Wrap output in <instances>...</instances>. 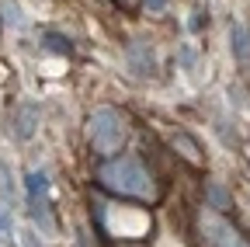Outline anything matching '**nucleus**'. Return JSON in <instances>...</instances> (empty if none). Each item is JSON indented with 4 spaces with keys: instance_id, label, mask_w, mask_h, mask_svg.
I'll use <instances>...</instances> for the list:
<instances>
[{
    "instance_id": "1",
    "label": "nucleus",
    "mask_w": 250,
    "mask_h": 247,
    "mask_svg": "<svg viewBox=\"0 0 250 247\" xmlns=\"http://www.w3.org/2000/svg\"><path fill=\"white\" fill-rule=\"evenodd\" d=\"M98 184L122 199H139V202H153L156 195V184L149 178V171L136 160V157H108L98 167Z\"/></svg>"
},
{
    "instance_id": "2",
    "label": "nucleus",
    "mask_w": 250,
    "mask_h": 247,
    "mask_svg": "<svg viewBox=\"0 0 250 247\" xmlns=\"http://www.w3.org/2000/svg\"><path fill=\"white\" fill-rule=\"evenodd\" d=\"M98 223L108 237H122V240H143L153 230L149 212L136 209V205H101L98 202Z\"/></svg>"
},
{
    "instance_id": "3",
    "label": "nucleus",
    "mask_w": 250,
    "mask_h": 247,
    "mask_svg": "<svg viewBox=\"0 0 250 247\" xmlns=\"http://www.w3.org/2000/svg\"><path fill=\"white\" fill-rule=\"evenodd\" d=\"M125 143V118L115 108H98L90 115V146L98 157H115Z\"/></svg>"
},
{
    "instance_id": "4",
    "label": "nucleus",
    "mask_w": 250,
    "mask_h": 247,
    "mask_svg": "<svg viewBox=\"0 0 250 247\" xmlns=\"http://www.w3.org/2000/svg\"><path fill=\"white\" fill-rule=\"evenodd\" d=\"M24 184H28L31 220L39 223V230H42V233H52V230H56V223H52V209H49V178H45V171H31V174L24 178Z\"/></svg>"
},
{
    "instance_id": "5",
    "label": "nucleus",
    "mask_w": 250,
    "mask_h": 247,
    "mask_svg": "<svg viewBox=\"0 0 250 247\" xmlns=\"http://www.w3.org/2000/svg\"><path fill=\"white\" fill-rule=\"evenodd\" d=\"M202 233H205V244L208 247H250L223 216H215V212H205L202 216Z\"/></svg>"
},
{
    "instance_id": "6",
    "label": "nucleus",
    "mask_w": 250,
    "mask_h": 247,
    "mask_svg": "<svg viewBox=\"0 0 250 247\" xmlns=\"http://www.w3.org/2000/svg\"><path fill=\"white\" fill-rule=\"evenodd\" d=\"M233 52L240 56V59H247L250 56V35H247V28H233Z\"/></svg>"
},
{
    "instance_id": "7",
    "label": "nucleus",
    "mask_w": 250,
    "mask_h": 247,
    "mask_svg": "<svg viewBox=\"0 0 250 247\" xmlns=\"http://www.w3.org/2000/svg\"><path fill=\"white\" fill-rule=\"evenodd\" d=\"M0 21L4 24H21V7L14 0H0Z\"/></svg>"
},
{
    "instance_id": "8",
    "label": "nucleus",
    "mask_w": 250,
    "mask_h": 247,
    "mask_svg": "<svg viewBox=\"0 0 250 247\" xmlns=\"http://www.w3.org/2000/svg\"><path fill=\"white\" fill-rule=\"evenodd\" d=\"M177 146L184 150V157H188V160H195V164H198V150L191 146V139H188V136H177V139H174V150H177Z\"/></svg>"
},
{
    "instance_id": "9",
    "label": "nucleus",
    "mask_w": 250,
    "mask_h": 247,
    "mask_svg": "<svg viewBox=\"0 0 250 247\" xmlns=\"http://www.w3.org/2000/svg\"><path fill=\"white\" fill-rule=\"evenodd\" d=\"M45 42H49V49H56V52H70V42L59 39V35H45Z\"/></svg>"
},
{
    "instance_id": "10",
    "label": "nucleus",
    "mask_w": 250,
    "mask_h": 247,
    "mask_svg": "<svg viewBox=\"0 0 250 247\" xmlns=\"http://www.w3.org/2000/svg\"><path fill=\"white\" fill-rule=\"evenodd\" d=\"M208 195H212V202H215L219 209H226V205H229V199H226V192H223V188H215V184H212V188H208Z\"/></svg>"
},
{
    "instance_id": "11",
    "label": "nucleus",
    "mask_w": 250,
    "mask_h": 247,
    "mask_svg": "<svg viewBox=\"0 0 250 247\" xmlns=\"http://www.w3.org/2000/svg\"><path fill=\"white\" fill-rule=\"evenodd\" d=\"M21 244H24V247H42V244H39V237L31 233V230H24V233H21Z\"/></svg>"
},
{
    "instance_id": "12",
    "label": "nucleus",
    "mask_w": 250,
    "mask_h": 247,
    "mask_svg": "<svg viewBox=\"0 0 250 247\" xmlns=\"http://www.w3.org/2000/svg\"><path fill=\"white\" fill-rule=\"evenodd\" d=\"M143 4H146L149 11H164V7H167V0H143Z\"/></svg>"
},
{
    "instance_id": "13",
    "label": "nucleus",
    "mask_w": 250,
    "mask_h": 247,
    "mask_svg": "<svg viewBox=\"0 0 250 247\" xmlns=\"http://www.w3.org/2000/svg\"><path fill=\"white\" fill-rule=\"evenodd\" d=\"M115 4H122V7H136V0H115Z\"/></svg>"
}]
</instances>
